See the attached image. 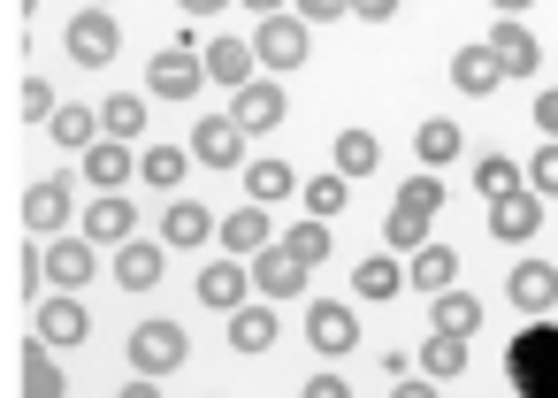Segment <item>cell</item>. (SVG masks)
<instances>
[{
	"label": "cell",
	"mask_w": 558,
	"mask_h": 398,
	"mask_svg": "<svg viewBox=\"0 0 558 398\" xmlns=\"http://www.w3.org/2000/svg\"><path fill=\"white\" fill-rule=\"evenodd\" d=\"M230 123H238L245 138L276 131V123H283V85H276V77H253V85H238V93H230Z\"/></svg>",
	"instance_id": "9"
},
{
	"label": "cell",
	"mask_w": 558,
	"mask_h": 398,
	"mask_svg": "<svg viewBox=\"0 0 558 398\" xmlns=\"http://www.w3.org/2000/svg\"><path fill=\"white\" fill-rule=\"evenodd\" d=\"M505 383L520 398H558V322L535 314L512 345H505Z\"/></svg>",
	"instance_id": "1"
},
{
	"label": "cell",
	"mask_w": 558,
	"mask_h": 398,
	"mask_svg": "<svg viewBox=\"0 0 558 398\" xmlns=\"http://www.w3.org/2000/svg\"><path fill=\"white\" fill-rule=\"evenodd\" d=\"M62 47H70V62H77V70H108V62H116V47H123V16L85 9V16H70Z\"/></svg>",
	"instance_id": "5"
},
{
	"label": "cell",
	"mask_w": 558,
	"mask_h": 398,
	"mask_svg": "<svg viewBox=\"0 0 558 398\" xmlns=\"http://www.w3.org/2000/svg\"><path fill=\"white\" fill-rule=\"evenodd\" d=\"M520 184H527L535 200H558V138H543V146H535V161L520 169Z\"/></svg>",
	"instance_id": "39"
},
{
	"label": "cell",
	"mask_w": 558,
	"mask_h": 398,
	"mask_svg": "<svg viewBox=\"0 0 558 398\" xmlns=\"http://www.w3.org/2000/svg\"><path fill=\"white\" fill-rule=\"evenodd\" d=\"M199 70H207L215 85H230V93L260 77V62H253V47H245V39H215V47H199Z\"/></svg>",
	"instance_id": "21"
},
{
	"label": "cell",
	"mask_w": 558,
	"mask_h": 398,
	"mask_svg": "<svg viewBox=\"0 0 558 398\" xmlns=\"http://www.w3.org/2000/svg\"><path fill=\"white\" fill-rule=\"evenodd\" d=\"M505 299H512L527 322H535V314H550V306H558V268H550V261H512Z\"/></svg>",
	"instance_id": "15"
},
{
	"label": "cell",
	"mask_w": 558,
	"mask_h": 398,
	"mask_svg": "<svg viewBox=\"0 0 558 398\" xmlns=\"http://www.w3.org/2000/svg\"><path fill=\"white\" fill-rule=\"evenodd\" d=\"M70 383H62V360H54V345H39V337H24V398H62Z\"/></svg>",
	"instance_id": "33"
},
{
	"label": "cell",
	"mask_w": 558,
	"mask_h": 398,
	"mask_svg": "<svg viewBox=\"0 0 558 398\" xmlns=\"http://www.w3.org/2000/svg\"><path fill=\"white\" fill-rule=\"evenodd\" d=\"M436 207H444V184H436V169L428 177H413L398 200H390V222H383V238H390V253H413L421 238H428V222H436Z\"/></svg>",
	"instance_id": "3"
},
{
	"label": "cell",
	"mask_w": 558,
	"mask_h": 398,
	"mask_svg": "<svg viewBox=\"0 0 558 398\" xmlns=\"http://www.w3.org/2000/svg\"><path fill=\"white\" fill-rule=\"evenodd\" d=\"M276 245H283V253H299L306 268H322V261H329V222H314V215H306V222H299V230H283Z\"/></svg>",
	"instance_id": "38"
},
{
	"label": "cell",
	"mask_w": 558,
	"mask_h": 398,
	"mask_svg": "<svg viewBox=\"0 0 558 398\" xmlns=\"http://www.w3.org/2000/svg\"><path fill=\"white\" fill-rule=\"evenodd\" d=\"M123 352H131V375H154V383H161V375H177V367L192 360V329H184L177 314H154V322L131 329Z\"/></svg>",
	"instance_id": "2"
},
{
	"label": "cell",
	"mask_w": 558,
	"mask_h": 398,
	"mask_svg": "<svg viewBox=\"0 0 558 398\" xmlns=\"http://www.w3.org/2000/svg\"><path fill=\"white\" fill-rule=\"evenodd\" d=\"M24 116H32V123L54 116V85H47V77H24Z\"/></svg>",
	"instance_id": "41"
},
{
	"label": "cell",
	"mask_w": 558,
	"mask_h": 398,
	"mask_svg": "<svg viewBox=\"0 0 558 398\" xmlns=\"http://www.w3.org/2000/svg\"><path fill=\"white\" fill-rule=\"evenodd\" d=\"M299 398H352V383L322 367V375H306V383H299Z\"/></svg>",
	"instance_id": "42"
},
{
	"label": "cell",
	"mask_w": 558,
	"mask_h": 398,
	"mask_svg": "<svg viewBox=\"0 0 558 398\" xmlns=\"http://www.w3.org/2000/svg\"><path fill=\"white\" fill-rule=\"evenodd\" d=\"M116 398H161V383H154V375H138V383H123Z\"/></svg>",
	"instance_id": "47"
},
{
	"label": "cell",
	"mask_w": 558,
	"mask_h": 398,
	"mask_svg": "<svg viewBox=\"0 0 558 398\" xmlns=\"http://www.w3.org/2000/svg\"><path fill=\"white\" fill-rule=\"evenodd\" d=\"M344 192H352L344 177H314V184H306V215H314V222H329V215L344 207Z\"/></svg>",
	"instance_id": "40"
},
{
	"label": "cell",
	"mask_w": 558,
	"mask_h": 398,
	"mask_svg": "<svg viewBox=\"0 0 558 398\" xmlns=\"http://www.w3.org/2000/svg\"><path fill=\"white\" fill-rule=\"evenodd\" d=\"M199 85H207V70H199V47L192 39L184 47H161L146 62V100H199Z\"/></svg>",
	"instance_id": "6"
},
{
	"label": "cell",
	"mask_w": 558,
	"mask_h": 398,
	"mask_svg": "<svg viewBox=\"0 0 558 398\" xmlns=\"http://www.w3.org/2000/svg\"><path fill=\"white\" fill-rule=\"evenodd\" d=\"M230 352H268L276 345V306L268 299H245V306H230Z\"/></svg>",
	"instance_id": "24"
},
{
	"label": "cell",
	"mask_w": 558,
	"mask_h": 398,
	"mask_svg": "<svg viewBox=\"0 0 558 398\" xmlns=\"http://www.w3.org/2000/svg\"><path fill=\"white\" fill-rule=\"evenodd\" d=\"M184 169H192V146H146V154H138V177H146L154 192H177Z\"/></svg>",
	"instance_id": "34"
},
{
	"label": "cell",
	"mask_w": 558,
	"mask_h": 398,
	"mask_svg": "<svg viewBox=\"0 0 558 398\" xmlns=\"http://www.w3.org/2000/svg\"><path fill=\"white\" fill-rule=\"evenodd\" d=\"M245 192H253V207H276V200L299 192V177H291V161H253L245 169Z\"/></svg>",
	"instance_id": "35"
},
{
	"label": "cell",
	"mask_w": 558,
	"mask_h": 398,
	"mask_svg": "<svg viewBox=\"0 0 558 398\" xmlns=\"http://www.w3.org/2000/svg\"><path fill=\"white\" fill-rule=\"evenodd\" d=\"M421 375H428V383H451V375H466V337H451V329H428V337H421Z\"/></svg>",
	"instance_id": "32"
},
{
	"label": "cell",
	"mask_w": 558,
	"mask_h": 398,
	"mask_svg": "<svg viewBox=\"0 0 558 398\" xmlns=\"http://www.w3.org/2000/svg\"><path fill=\"white\" fill-rule=\"evenodd\" d=\"M398 291H405V261H390V253H367V261H352V299L383 306V299H398Z\"/></svg>",
	"instance_id": "22"
},
{
	"label": "cell",
	"mask_w": 558,
	"mask_h": 398,
	"mask_svg": "<svg viewBox=\"0 0 558 398\" xmlns=\"http://www.w3.org/2000/svg\"><path fill=\"white\" fill-rule=\"evenodd\" d=\"M535 131H543V138H558V85H543V93H535Z\"/></svg>",
	"instance_id": "44"
},
{
	"label": "cell",
	"mask_w": 558,
	"mask_h": 398,
	"mask_svg": "<svg viewBox=\"0 0 558 398\" xmlns=\"http://www.w3.org/2000/svg\"><path fill=\"white\" fill-rule=\"evenodd\" d=\"M451 284H459V253H451V245H436V238H421V245L405 253V291L436 299V291H451Z\"/></svg>",
	"instance_id": "14"
},
{
	"label": "cell",
	"mask_w": 558,
	"mask_h": 398,
	"mask_svg": "<svg viewBox=\"0 0 558 398\" xmlns=\"http://www.w3.org/2000/svg\"><path fill=\"white\" fill-rule=\"evenodd\" d=\"M306 55H314V39H306V24H299V16H260V24H253V62H260L268 77L306 70Z\"/></svg>",
	"instance_id": "4"
},
{
	"label": "cell",
	"mask_w": 558,
	"mask_h": 398,
	"mask_svg": "<svg viewBox=\"0 0 558 398\" xmlns=\"http://www.w3.org/2000/svg\"><path fill=\"white\" fill-rule=\"evenodd\" d=\"M375 169H383V146H375L367 131H344V138H337V177L352 184V177H375Z\"/></svg>",
	"instance_id": "36"
},
{
	"label": "cell",
	"mask_w": 558,
	"mask_h": 398,
	"mask_svg": "<svg viewBox=\"0 0 558 398\" xmlns=\"http://www.w3.org/2000/svg\"><path fill=\"white\" fill-rule=\"evenodd\" d=\"M146 108H154L146 93H108L100 100V138H123V146L146 138Z\"/></svg>",
	"instance_id": "26"
},
{
	"label": "cell",
	"mask_w": 558,
	"mask_h": 398,
	"mask_svg": "<svg viewBox=\"0 0 558 398\" xmlns=\"http://www.w3.org/2000/svg\"><path fill=\"white\" fill-rule=\"evenodd\" d=\"M535 230H543V200H535L527 184L505 192V200H489V238H497V245H527Z\"/></svg>",
	"instance_id": "13"
},
{
	"label": "cell",
	"mask_w": 558,
	"mask_h": 398,
	"mask_svg": "<svg viewBox=\"0 0 558 398\" xmlns=\"http://www.w3.org/2000/svg\"><path fill=\"white\" fill-rule=\"evenodd\" d=\"M177 9H184V16H222L230 0H177Z\"/></svg>",
	"instance_id": "48"
},
{
	"label": "cell",
	"mask_w": 558,
	"mask_h": 398,
	"mask_svg": "<svg viewBox=\"0 0 558 398\" xmlns=\"http://www.w3.org/2000/svg\"><path fill=\"white\" fill-rule=\"evenodd\" d=\"M245 9H253V16H283V0H245Z\"/></svg>",
	"instance_id": "50"
},
{
	"label": "cell",
	"mask_w": 558,
	"mask_h": 398,
	"mask_svg": "<svg viewBox=\"0 0 558 398\" xmlns=\"http://www.w3.org/2000/svg\"><path fill=\"white\" fill-rule=\"evenodd\" d=\"M428 329L474 337V329H482V299H474V291H459V284H451V291H436V299H428Z\"/></svg>",
	"instance_id": "30"
},
{
	"label": "cell",
	"mask_w": 558,
	"mask_h": 398,
	"mask_svg": "<svg viewBox=\"0 0 558 398\" xmlns=\"http://www.w3.org/2000/svg\"><path fill=\"white\" fill-rule=\"evenodd\" d=\"M306 337H314V352H329V360H337V352H352V345H360V322H352V306H344V299H314V306H306Z\"/></svg>",
	"instance_id": "16"
},
{
	"label": "cell",
	"mask_w": 558,
	"mask_h": 398,
	"mask_svg": "<svg viewBox=\"0 0 558 398\" xmlns=\"http://www.w3.org/2000/svg\"><path fill=\"white\" fill-rule=\"evenodd\" d=\"M215 245H222V261H253L260 245H276V222H268V207H238V215H222L215 222Z\"/></svg>",
	"instance_id": "10"
},
{
	"label": "cell",
	"mask_w": 558,
	"mask_h": 398,
	"mask_svg": "<svg viewBox=\"0 0 558 398\" xmlns=\"http://www.w3.org/2000/svg\"><path fill=\"white\" fill-rule=\"evenodd\" d=\"M85 9H108V0H85Z\"/></svg>",
	"instance_id": "51"
},
{
	"label": "cell",
	"mask_w": 558,
	"mask_h": 398,
	"mask_svg": "<svg viewBox=\"0 0 558 398\" xmlns=\"http://www.w3.org/2000/svg\"><path fill=\"white\" fill-rule=\"evenodd\" d=\"M390 398H444V390H436V383L421 375V383H390Z\"/></svg>",
	"instance_id": "46"
},
{
	"label": "cell",
	"mask_w": 558,
	"mask_h": 398,
	"mask_svg": "<svg viewBox=\"0 0 558 398\" xmlns=\"http://www.w3.org/2000/svg\"><path fill=\"white\" fill-rule=\"evenodd\" d=\"M161 261H169L161 245L123 238V253H116V284H123V291H154V284H161Z\"/></svg>",
	"instance_id": "29"
},
{
	"label": "cell",
	"mask_w": 558,
	"mask_h": 398,
	"mask_svg": "<svg viewBox=\"0 0 558 398\" xmlns=\"http://www.w3.org/2000/svg\"><path fill=\"white\" fill-rule=\"evenodd\" d=\"M299 24H322V16H344V0H291Z\"/></svg>",
	"instance_id": "45"
},
{
	"label": "cell",
	"mask_w": 558,
	"mask_h": 398,
	"mask_svg": "<svg viewBox=\"0 0 558 398\" xmlns=\"http://www.w3.org/2000/svg\"><path fill=\"white\" fill-rule=\"evenodd\" d=\"M489 62H497L505 77H535V70H543V47H535V32H527L520 16H497V24H489Z\"/></svg>",
	"instance_id": "8"
},
{
	"label": "cell",
	"mask_w": 558,
	"mask_h": 398,
	"mask_svg": "<svg viewBox=\"0 0 558 398\" xmlns=\"http://www.w3.org/2000/svg\"><path fill=\"white\" fill-rule=\"evenodd\" d=\"M32 337H39V345H54V352H70V345H85V337H93V314L77 306V291H47V299H39V314H32Z\"/></svg>",
	"instance_id": "7"
},
{
	"label": "cell",
	"mask_w": 558,
	"mask_h": 398,
	"mask_svg": "<svg viewBox=\"0 0 558 398\" xmlns=\"http://www.w3.org/2000/svg\"><path fill=\"white\" fill-rule=\"evenodd\" d=\"M192 161H207V169H238V161H245V131H238L230 116H207V123L192 131Z\"/></svg>",
	"instance_id": "17"
},
{
	"label": "cell",
	"mask_w": 558,
	"mask_h": 398,
	"mask_svg": "<svg viewBox=\"0 0 558 398\" xmlns=\"http://www.w3.org/2000/svg\"><path fill=\"white\" fill-rule=\"evenodd\" d=\"M245 284H253L245 261H207V268H199V306L230 314V306H245Z\"/></svg>",
	"instance_id": "23"
},
{
	"label": "cell",
	"mask_w": 558,
	"mask_h": 398,
	"mask_svg": "<svg viewBox=\"0 0 558 398\" xmlns=\"http://www.w3.org/2000/svg\"><path fill=\"white\" fill-rule=\"evenodd\" d=\"M131 177H138V161H131L123 138H93V146H85V184H93V192H123Z\"/></svg>",
	"instance_id": "18"
},
{
	"label": "cell",
	"mask_w": 558,
	"mask_h": 398,
	"mask_svg": "<svg viewBox=\"0 0 558 398\" xmlns=\"http://www.w3.org/2000/svg\"><path fill=\"white\" fill-rule=\"evenodd\" d=\"M39 276H47L54 291H77V284L93 276V238H54V245L39 253Z\"/></svg>",
	"instance_id": "20"
},
{
	"label": "cell",
	"mask_w": 558,
	"mask_h": 398,
	"mask_svg": "<svg viewBox=\"0 0 558 398\" xmlns=\"http://www.w3.org/2000/svg\"><path fill=\"white\" fill-rule=\"evenodd\" d=\"M47 138H54V146H70V154H85V146L100 138V108H85V100H62V108L47 116Z\"/></svg>",
	"instance_id": "27"
},
{
	"label": "cell",
	"mask_w": 558,
	"mask_h": 398,
	"mask_svg": "<svg viewBox=\"0 0 558 398\" xmlns=\"http://www.w3.org/2000/svg\"><path fill=\"white\" fill-rule=\"evenodd\" d=\"M344 16H360V24H390V16H398V0H344Z\"/></svg>",
	"instance_id": "43"
},
{
	"label": "cell",
	"mask_w": 558,
	"mask_h": 398,
	"mask_svg": "<svg viewBox=\"0 0 558 398\" xmlns=\"http://www.w3.org/2000/svg\"><path fill=\"white\" fill-rule=\"evenodd\" d=\"M207 238H215V215H207L199 200H169V215H161V245H184V253H192V245H207Z\"/></svg>",
	"instance_id": "28"
},
{
	"label": "cell",
	"mask_w": 558,
	"mask_h": 398,
	"mask_svg": "<svg viewBox=\"0 0 558 398\" xmlns=\"http://www.w3.org/2000/svg\"><path fill=\"white\" fill-rule=\"evenodd\" d=\"M474 192H482V200H505V192H520V161H505V154H482V161H474Z\"/></svg>",
	"instance_id": "37"
},
{
	"label": "cell",
	"mask_w": 558,
	"mask_h": 398,
	"mask_svg": "<svg viewBox=\"0 0 558 398\" xmlns=\"http://www.w3.org/2000/svg\"><path fill=\"white\" fill-rule=\"evenodd\" d=\"M451 85H459L466 100H489V93L505 85V70L489 62V47H459V55H451Z\"/></svg>",
	"instance_id": "25"
},
{
	"label": "cell",
	"mask_w": 558,
	"mask_h": 398,
	"mask_svg": "<svg viewBox=\"0 0 558 398\" xmlns=\"http://www.w3.org/2000/svg\"><path fill=\"white\" fill-rule=\"evenodd\" d=\"M245 268H253V291H260L268 306H276V299H291V291H306V276H314V268H306L299 253H283V245H260Z\"/></svg>",
	"instance_id": "11"
},
{
	"label": "cell",
	"mask_w": 558,
	"mask_h": 398,
	"mask_svg": "<svg viewBox=\"0 0 558 398\" xmlns=\"http://www.w3.org/2000/svg\"><path fill=\"white\" fill-rule=\"evenodd\" d=\"M459 146H466V131H459L451 116H428V123L413 131V154H421V169H444V161H459Z\"/></svg>",
	"instance_id": "31"
},
{
	"label": "cell",
	"mask_w": 558,
	"mask_h": 398,
	"mask_svg": "<svg viewBox=\"0 0 558 398\" xmlns=\"http://www.w3.org/2000/svg\"><path fill=\"white\" fill-rule=\"evenodd\" d=\"M70 200H77L70 169H62V177H39V184L24 192V222H32L39 238H62V222H70Z\"/></svg>",
	"instance_id": "12"
},
{
	"label": "cell",
	"mask_w": 558,
	"mask_h": 398,
	"mask_svg": "<svg viewBox=\"0 0 558 398\" xmlns=\"http://www.w3.org/2000/svg\"><path fill=\"white\" fill-rule=\"evenodd\" d=\"M85 238H93V245H123V238H138V207H131L123 192H100V200L85 207Z\"/></svg>",
	"instance_id": "19"
},
{
	"label": "cell",
	"mask_w": 558,
	"mask_h": 398,
	"mask_svg": "<svg viewBox=\"0 0 558 398\" xmlns=\"http://www.w3.org/2000/svg\"><path fill=\"white\" fill-rule=\"evenodd\" d=\"M489 9H497V16H527V9H535V0H489Z\"/></svg>",
	"instance_id": "49"
}]
</instances>
